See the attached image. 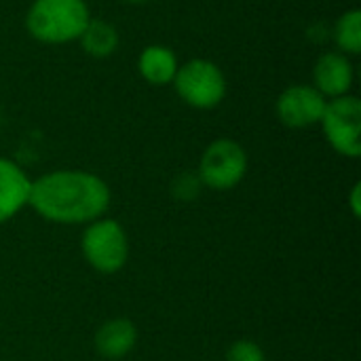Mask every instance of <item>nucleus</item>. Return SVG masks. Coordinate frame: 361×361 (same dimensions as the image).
<instances>
[{"label":"nucleus","mask_w":361,"mask_h":361,"mask_svg":"<svg viewBox=\"0 0 361 361\" xmlns=\"http://www.w3.org/2000/svg\"><path fill=\"white\" fill-rule=\"evenodd\" d=\"M110 186L91 171L57 169L32 180L30 207L55 224H89L110 207Z\"/></svg>","instance_id":"f257e3e1"},{"label":"nucleus","mask_w":361,"mask_h":361,"mask_svg":"<svg viewBox=\"0 0 361 361\" xmlns=\"http://www.w3.org/2000/svg\"><path fill=\"white\" fill-rule=\"evenodd\" d=\"M91 21L85 0H34L25 15L30 36L44 44H66L78 40Z\"/></svg>","instance_id":"f03ea898"},{"label":"nucleus","mask_w":361,"mask_h":361,"mask_svg":"<svg viewBox=\"0 0 361 361\" xmlns=\"http://www.w3.org/2000/svg\"><path fill=\"white\" fill-rule=\"evenodd\" d=\"M80 252L91 269L104 275H114L127 264L129 237L118 220L102 216L85 226Z\"/></svg>","instance_id":"7ed1b4c3"},{"label":"nucleus","mask_w":361,"mask_h":361,"mask_svg":"<svg viewBox=\"0 0 361 361\" xmlns=\"http://www.w3.org/2000/svg\"><path fill=\"white\" fill-rule=\"evenodd\" d=\"M176 91L184 104L197 110H212L226 97V76L218 63L197 57L182 63L173 78Z\"/></svg>","instance_id":"20e7f679"},{"label":"nucleus","mask_w":361,"mask_h":361,"mask_svg":"<svg viewBox=\"0 0 361 361\" xmlns=\"http://www.w3.org/2000/svg\"><path fill=\"white\" fill-rule=\"evenodd\" d=\"M247 173V152L245 148L231 140H214L201 154L199 161V180L212 190H231L243 182Z\"/></svg>","instance_id":"39448f33"},{"label":"nucleus","mask_w":361,"mask_h":361,"mask_svg":"<svg viewBox=\"0 0 361 361\" xmlns=\"http://www.w3.org/2000/svg\"><path fill=\"white\" fill-rule=\"evenodd\" d=\"M328 144L347 159L361 157V102L347 93L343 97L328 99L324 116L319 121Z\"/></svg>","instance_id":"423d86ee"},{"label":"nucleus","mask_w":361,"mask_h":361,"mask_svg":"<svg viewBox=\"0 0 361 361\" xmlns=\"http://www.w3.org/2000/svg\"><path fill=\"white\" fill-rule=\"evenodd\" d=\"M328 99L313 85H292L281 91L275 104L277 118L290 129H307L319 125Z\"/></svg>","instance_id":"0eeeda50"},{"label":"nucleus","mask_w":361,"mask_h":361,"mask_svg":"<svg viewBox=\"0 0 361 361\" xmlns=\"http://www.w3.org/2000/svg\"><path fill=\"white\" fill-rule=\"evenodd\" d=\"M353 63L349 55L341 51H326L319 55V59L313 66V87L326 97H343L353 87Z\"/></svg>","instance_id":"6e6552de"},{"label":"nucleus","mask_w":361,"mask_h":361,"mask_svg":"<svg viewBox=\"0 0 361 361\" xmlns=\"http://www.w3.org/2000/svg\"><path fill=\"white\" fill-rule=\"evenodd\" d=\"M32 180L15 161L0 157V224L13 220L27 203Z\"/></svg>","instance_id":"1a4fd4ad"},{"label":"nucleus","mask_w":361,"mask_h":361,"mask_svg":"<svg viewBox=\"0 0 361 361\" xmlns=\"http://www.w3.org/2000/svg\"><path fill=\"white\" fill-rule=\"evenodd\" d=\"M137 343V328L127 317H114L104 322L95 332V351L104 360L127 357Z\"/></svg>","instance_id":"9d476101"},{"label":"nucleus","mask_w":361,"mask_h":361,"mask_svg":"<svg viewBox=\"0 0 361 361\" xmlns=\"http://www.w3.org/2000/svg\"><path fill=\"white\" fill-rule=\"evenodd\" d=\"M178 68V55L165 44H148L137 57V70L142 78L154 87H165L173 82Z\"/></svg>","instance_id":"9b49d317"},{"label":"nucleus","mask_w":361,"mask_h":361,"mask_svg":"<svg viewBox=\"0 0 361 361\" xmlns=\"http://www.w3.org/2000/svg\"><path fill=\"white\" fill-rule=\"evenodd\" d=\"M78 40H80L87 55L104 59V57H110L118 49L121 36H118V30L112 23L91 17V21L87 23V27H85V32L80 34Z\"/></svg>","instance_id":"f8f14e48"},{"label":"nucleus","mask_w":361,"mask_h":361,"mask_svg":"<svg viewBox=\"0 0 361 361\" xmlns=\"http://www.w3.org/2000/svg\"><path fill=\"white\" fill-rule=\"evenodd\" d=\"M334 42L341 53L345 55H357L361 53V11L349 8L345 11L332 30Z\"/></svg>","instance_id":"ddd939ff"},{"label":"nucleus","mask_w":361,"mask_h":361,"mask_svg":"<svg viewBox=\"0 0 361 361\" xmlns=\"http://www.w3.org/2000/svg\"><path fill=\"white\" fill-rule=\"evenodd\" d=\"M203 184L197 173H180L171 184V195L180 201H192L199 197Z\"/></svg>","instance_id":"4468645a"},{"label":"nucleus","mask_w":361,"mask_h":361,"mask_svg":"<svg viewBox=\"0 0 361 361\" xmlns=\"http://www.w3.org/2000/svg\"><path fill=\"white\" fill-rule=\"evenodd\" d=\"M226 361H267L264 351L260 349V345H256L254 341H235L228 351H226Z\"/></svg>","instance_id":"2eb2a0df"},{"label":"nucleus","mask_w":361,"mask_h":361,"mask_svg":"<svg viewBox=\"0 0 361 361\" xmlns=\"http://www.w3.org/2000/svg\"><path fill=\"white\" fill-rule=\"evenodd\" d=\"M349 207H351V214L355 218H361V184L355 182L351 192H349Z\"/></svg>","instance_id":"dca6fc26"},{"label":"nucleus","mask_w":361,"mask_h":361,"mask_svg":"<svg viewBox=\"0 0 361 361\" xmlns=\"http://www.w3.org/2000/svg\"><path fill=\"white\" fill-rule=\"evenodd\" d=\"M125 2H129V4H146L150 0H125Z\"/></svg>","instance_id":"f3484780"}]
</instances>
